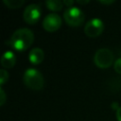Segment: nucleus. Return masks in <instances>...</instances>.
Listing matches in <instances>:
<instances>
[{
  "label": "nucleus",
  "instance_id": "obj_1",
  "mask_svg": "<svg viewBox=\"0 0 121 121\" xmlns=\"http://www.w3.org/2000/svg\"><path fill=\"white\" fill-rule=\"evenodd\" d=\"M34 41L33 32L26 27L19 28L13 32L9 41H6V43L10 45L13 49L17 51L26 50Z\"/></svg>",
  "mask_w": 121,
  "mask_h": 121
},
{
  "label": "nucleus",
  "instance_id": "obj_2",
  "mask_svg": "<svg viewBox=\"0 0 121 121\" xmlns=\"http://www.w3.org/2000/svg\"><path fill=\"white\" fill-rule=\"evenodd\" d=\"M23 79H24L26 86H27L28 88L35 90V91L41 90L44 84L43 77L38 70H36L34 68H28L25 72Z\"/></svg>",
  "mask_w": 121,
  "mask_h": 121
},
{
  "label": "nucleus",
  "instance_id": "obj_3",
  "mask_svg": "<svg viewBox=\"0 0 121 121\" xmlns=\"http://www.w3.org/2000/svg\"><path fill=\"white\" fill-rule=\"evenodd\" d=\"M63 18L70 26H79L84 21L83 11L77 7L67 8L63 12Z\"/></svg>",
  "mask_w": 121,
  "mask_h": 121
},
{
  "label": "nucleus",
  "instance_id": "obj_4",
  "mask_svg": "<svg viewBox=\"0 0 121 121\" xmlns=\"http://www.w3.org/2000/svg\"><path fill=\"white\" fill-rule=\"evenodd\" d=\"M114 56L112 52L108 48H101L98 49L94 57V61L95 65L101 69L109 68L113 62Z\"/></svg>",
  "mask_w": 121,
  "mask_h": 121
},
{
  "label": "nucleus",
  "instance_id": "obj_5",
  "mask_svg": "<svg viewBox=\"0 0 121 121\" xmlns=\"http://www.w3.org/2000/svg\"><path fill=\"white\" fill-rule=\"evenodd\" d=\"M103 29H104V25L102 21L98 18H94L85 25L84 33L90 38H95L102 33Z\"/></svg>",
  "mask_w": 121,
  "mask_h": 121
},
{
  "label": "nucleus",
  "instance_id": "obj_6",
  "mask_svg": "<svg viewBox=\"0 0 121 121\" xmlns=\"http://www.w3.org/2000/svg\"><path fill=\"white\" fill-rule=\"evenodd\" d=\"M41 17V9L39 5L36 4H30L28 5L23 13V18L26 23L29 25L36 24Z\"/></svg>",
  "mask_w": 121,
  "mask_h": 121
},
{
  "label": "nucleus",
  "instance_id": "obj_7",
  "mask_svg": "<svg viewBox=\"0 0 121 121\" xmlns=\"http://www.w3.org/2000/svg\"><path fill=\"white\" fill-rule=\"evenodd\" d=\"M61 26V18L57 13H50L45 16L43 22V28L48 32H54L58 30Z\"/></svg>",
  "mask_w": 121,
  "mask_h": 121
},
{
  "label": "nucleus",
  "instance_id": "obj_8",
  "mask_svg": "<svg viewBox=\"0 0 121 121\" xmlns=\"http://www.w3.org/2000/svg\"><path fill=\"white\" fill-rule=\"evenodd\" d=\"M44 59V52L39 47H35L30 50L28 54V60L32 64H40Z\"/></svg>",
  "mask_w": 121,
  "mask_h": 121
},
{
  "label": "nucleus",
  "instance_id": "obj_9",
  "mask_svg": "<svg viewBox=\"0 0 121 121\" xmlns=\"http://www.w3.org/2000/svg\"><path fill=\"white\" fill-rule=\"evenodd\" d=\"M16 62V56L11 51H6L1 58V65L4 68H11Z\"/></svg>",
  "mask_w": 121,
  "mask_h": 121
},
{
  "label": "nucleus",
  "instance_id": "obj_10",
  "mask_svg": "<svg viewBox=\"0 0 121 121\" xmlns=\"http://www.w3.org/2000/svg\"><path fill=\"white\" fill-rule=\"evenodd\" d=\"M45 5L48 8V9L53 10V11H58L62 9L63 2L60 0H47L45 1Z\"/></svg>",
  "mask_w": 121,
  "mask_h": 121
},
{
  "label": "nucleus",
  "instance_id": "obj_11",
  "mask_svg": "<svg viewBox=\"0 0 121 121\" xmlns=\"http://www.w3.org/2000/svg\"><path fill=\"white\" fill-rule=\"evenodd\" d=\"M3 2L9 9H19L24 4V0H3Z\"/></svg>",
  "mask_w": 121,
  "mask_h": 121
},
{
  "label": "nucleus",
  "instance_id": "obj_12",
  "mask_svg": "<svg viewBox=\"0 0 121 121\" xmlns=\"http://www.w3.org/2000/svg\"><path fill=\"white\" fill-rule=\"evenodd\" d=\"M9 79V73L6 69H1L0 70V84L1 86L3 84L6 83V81H8Z\"/></svg>",
  "mask_w": 121,
  "mask_h": 121
},
{
  "label": "nucleus",
  "instance_id": "obj_13",
  "mask_svg": "<svg viewBox=\"0 0 121 121\" xmlns=\"http://www.w3.org/2000/svg\"><path fill=\"white\" fill-rule=\"evenodd\" d=\"M113 68H114L115 72H117L118 74H121V58L117 59V60L114 61Z\"/></svg>",
  "mask_w": 121,
  "mask_h": 121
},
{
  "label": "nucleus",
  "instance_id": "obj_14",
  "mask_svg": "<svg viewBox=\"0 0 121 121\" xmlns=\"http://www.w3.org/2000/svg\"><path fill=\"white\" fill-rule=\"evenodd\" d=\"M6 102V94L2 87H0V106H3Z\"/></svg>",
  "mask_w": 121,
  "mask_h": 121
},
{
  "label": "nucleus",
  "instance_id": "obj_15",
  "mask_svg": "<svg viewBox=\"0 0 121 121\" xmlns=\"http://www.w3.org/2000/svg\"><path fill=\"white\" fill-rule=\"evenodd\" d=\"M116 118H117V121H121V106L118 107L116 111Z\"/></svg>",
  "mask_w": 121,
  "mask_h": 121
},
{
  "label": "nucleus",
  "instance_id": "obj_16",
  "mask_svg": "<svg viewBox=\"0 0 121 121\" xmlns=\"http://www.w3.org/2000/svg\"><path fill=\"white\" fill-rule=\"evenodd\" d=\"M63 4L66 5L68 8H70V7H73L72 5L74 4V1H72V0H64L63 1Z\"/></svg>",
  "mask_w": 121,
  "mask_h": 121
},
{
  "label": "nucleus",
  "instance_id": "obj_17",
  "mask_svg": "<svg viewBox=\"0 0 121 121\" xmlns=\"http://www.w3.org/2000/svg\"><path fill=\"white\" fill-rule=\"evenodd\" d=\"M100 3H102V4H105V5H109V4H112V3H113L114 1H99Z\"/></svg>",
  "mask_w": 121,
  "mask_h": 121
},
{
  "label": "nucleus",
  "instance_id": "obj_18",
  "mask_svg": "<svg viewBox=\"0 0 121 121\" xmlns=\"http://www.w3.org/2000/svg\"><path fill=\"white\" fill-rule=\"evenodd\" d=\"M78 4H87L89 1H77Z\"/></svg>",
  "mask_w": 121,
  "mask_h": 121
}]
</instances>
